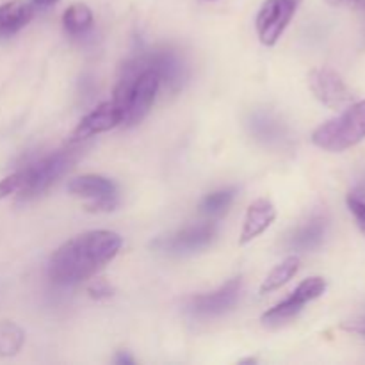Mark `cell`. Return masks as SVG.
<instances>
[{
  "instance_id": "cell-1",
  "label": "cell",
  "mask_w": 365,
  "mask_h": 365,
  "mask_svg": "<svg viewBox=\"0 0 365 365\" xmlns=\"http://www.w3.org/2000/svg\"><path fill=\"white\" fill-rule=\"evenodd\" d=\"M123 239L110 230H91L64 242L48 260L53 284L73 285L98 273L120 253Z\"/></svg>"
},
{
  "instance_id": "cell-2",
  "label": "cell",
  "mask_w": 365,
  "mask_h": 365,
  "mask_svg": "<svg viewBox=\"0 0 365 365\" xmlns=\"http://www.w3.org/2000/svg\"><path fill=\"white\" fill-rule=\"evenodd\" d=\"M365 139V100L353 103L334 120L317 127L312 134V143L327 152H344Z\"/></svg>"
},
{
  "instance_id": "cell-3",
  "label": "cell",
  "mask_w": 365,
  "mask_h": 365,
  "mask_svg": "<svg viewBox=\"0 0 365 365\" xmlns=\"http://www.w3.org/2000/svg\"><path fill=\"white\" fill-rule=\"evenodd\" d=\"M75 159H77L75 152L61 150V152L43 157L38 163L21 170V175H24V187L20 191L21 198H34V196L45 192L50 185L56 184L70 170Z\"/></svg>"
},
{
  "instance_id": "cell-4",
  "label": "cell",
  "mask_w": 365,
  "mask_h": 365,
  "mask_svg": "<svg viewBox=\"0 0 365 365\" xmlns=\"http://www.w3.org/2000/svg\"><path fill=\"white\" fill-rule=\"evenodd\" d=\"M327 291V280L321 277H312L303 280L298 287L294 289L289 298H285L284 302H280L278 305L271 307L267 312L262 314V323L266 327H282V324L289 323L291 319H294L299 312L303 310V307L307 303L314 302V299L321 298Z\"/></svg>"
},
{
  "instance_id": "cell-5",
  "label": "cell",
  "mask_w": 365,
  "mask_h": 365,
  "mask_svg": "<svg viewBox=\"0 0 365 365\" xmlns=\"http://www.w3.org/2000/svg\"><path fill=\"white\" fill-rule=\"evenodd\" d=\"M68 192L89 200V212H110L118 207V189L113 180L102 175H81L68 182Z\"/></svg>"
},
{
  "instance_id": "cell-6",
  "label": "cell",
  "mask_w": 365,
  "mask_h": 365,
  "mask_svg": "<svg viewBox=\"0 0 365 365\" xmlns=\"http://www.w3.org/2000/svg\"><path fill=\"white\" fill-rule=\"evenodd\" d=\"M303 0H266L257 14L255 27L262 45L274 46L294 18Z\"/></svg>"
},
{
  "instance_id": "cell-7",
  "label": "cell",
  "mask_w": 365,
  "mask_h": 365,
  "mask_svg": "<svg viewBox=\"0 0 365 365\" xmlns=\"http://www.w3.org/2000/svg\"><path fill=\"white\" fill-rule=\"evenodd\" d=\"M242 280L241 278H232L227 284L221 285L217 291L207 292V294L192 296L187 302V312L198 319H209V317L223 316L225 312L232 309L237 303L241 296Z\"/></svg>"
},
{
  "instance_id": "cell-8",
  "label": "cell",
  "mask_w": 365,
  "mask_h": 365,
  "mask_svg": "<svg viewBox=\"0 0 365 365\" xmlns=\"http://www.w3.org/2000/svg\"><path fill=\"white\" fill-rule=\"evenodd\" d=\"M310 91L330 109H342L353 102V93L341 75L331 68H317L309 75Z\"/></svg>"
},
{
  "instance_id": "cell-9",
  "label": "cell",
  "mask_w": 365,
  "mask_h": 365,
  "mask_svg": "<svg viewBox=\"0 0 365 365\" xmlns=\"http://www.w3.org/2000/svg\"><path fill=\"white\" fill-rule=\"evenodd\" d=\"M216 237L214 225H195V227L182 228L175 234L160 237L153 242V248L170 255H185L207 248Z\"/></svg>"
},
{
  "instance_id": "cell-10",
  "label": "cell",
  "mask_w": 365,
  "mask_h": 365,
  "mask_svg": "<svg viewBox=\"0 0 365 365\" xmlns=\"http://www.w3.org/2000/svg\"><path fill=\"white\" fill-rule=\"evenodd\" d=\"M120 123H123V110H121V107L114 100L100 103L95 110H91L88 116L82 118L77 128L71 132L70 145H77V143L84 141V139L91 138V135L113 130Z\"/></svg>"
},
{
  "instance_id": "cell-11",
  "label": "cell",
  "mask_w": 365,
  "mask_h": 365,
  "mask_svg": "<svg viewBox=\"0 0 365 365\" xmlns=\"http://www.w3.org/2000/svg\"><path fill=\"white\" fill-rule=\"evenodd\" d=\"M145 68H152L157 71L160 81H166L171 89H178L185 78V64L182 57L175 50H152L148 56L139 57Z\"/></svg>"
},
{
  "instance_id": "cell-12",
  "label": "cell",
  "mask_w": 365,
  "mask_h": 365,
  "mask_svg": "<svg viewBox=\"0 0 365 365\" xmlns=\"http://www.w3.org/2000/svg\"><path fill=\"white\" fill-rule=\"evenodd\" d=\"M277 220V209L267 198H259L248 207L241 232V245H248L253 239L262 235Z\"/></svg>"
},
{
  "instance_id": "cell-13",
  "label": "cell",
  "mask_w": 365,
  "mask_h": 365,
  "mask_svg": "<svg viewBox=\"0 0 365 365\" xmlns=\"http://www.w3.org/2000/svg\"><path fill=\"white\" fill-rule=\"evenodd\" d=\"M327 235V221L324 217L317 216L307 221L305 225L296 228L291 235L287 237V248L292 252H312V250L319 248Z\"/></svg>"
},
{
  "instance_id": "cell-14",
  "label": "cell",
  "mask_w": 365,
  "mask_h": 365,
  "mask_svg": "<svg viewBox=\"0 0 365 365\" xmlns=\"http://www.w3.org/2000/svg\"><path fill=\"white\" fill-rule=\"evenodd\" d=\"M34 16L31 4L24 0H9L0 6V38H11L25 27Z\"/></svg>"
},
{
  "instance_id": "cell-15",
  "label": "cell",
  "mask_w": 365,
  "mask_h": 365,
  "mask_svg": "<svg viewBox=\"0 0 365 365\" xmlns=\"http://www.w3.org/2000/svg\"><path fill=\"white\" fill-rule=\"evenodd\" d=\"M250 128L259 141L267 143V145L280 143L285 138L284 123L266 110H259V113L253 114L252 120H250Z\"/></svg>"
},
{
  "instance_id": "cell-16",
  "label": "cell",
  "mask_w": 365,
  "mask_h": 365,
  "mask_svg": "<svg viewBox=\"0 0 365 365\" xmlns=\"http://www.w3.org/2000/svg\"><path fill=\"white\" fill-rule=\"evenodd\" d=\"M298 269H299L298 257L296 255L287 257V259H285L282 264H278V266L267 274L266 280L262 282V285H260V296H266L269 294V292L280 289L282 285H285L289 280L294 278V274L298 273Z\"/></svg>"
},
{
  "instance_id": "cell-17",
  "label": "cell",
  "mask_w": 365,
  "mask_h": 365,
  "mask_svg": "<svg viewBox=\"0 0 365 365\" xmlns=\"http://www.w3.org/2000/svg\"><path fill=\"white\" fill-rule=\"evenodd\" d=\"M63 25L68 34L82 36L93 27V13L86 4H71L63 14Z\"/></svg>"
},
{
  "instance_id": "cell-18",
  "label": "cell",
  "mask_w": 365,
  "mask_h": 365,
  "mask_svg": "<svg viewBox=\"0 0 365 365\" xmlns=\"http://www.w3.org/2000/svg\"><path fill=\"white\" fill-rule=\"evenodd\" d=\"M25 342V334L11 321L0 323V356H14Z\"/></svg>"
},
{
  "instance_id": "cell-19",
  "label": "cell",
  "mask_w": 365,
  "mask_h": 365,
  "mask_svg": "<svg viewBox=\"0 0 365 365\" xmlns=\"http://www.w3.org/2000/svg\"><path fill=\"white\" fill-rule=\"evenodd\" d=\"M235 198V189L228 187V189H220L216 192H210L207 195L205 198L202 200L200 203V210L207 216H221L228 210V207L232 205Z\"/></svg>"
},
{
  "instance_id": "cell-20",
  "label": "cell",
  "mask_w": 365,
  "mask_h": 365,
  "mask_svg": "<svg viewBox=\"0 0 365 365\" xmlns=\"http://www.w3.org/2000/svg\"><path fill=\"white\" fill-rule=\"evenodd\" d=\"M24 187V175L21 171H16V173L9 175V177L2 178L0 180V200L7 198L11 195H16V192L21 191Z\"/></svg>"
},
{
  "instance_id": "cell-21",
  "label": "cell",
  "mask_w": 365,
  "mask_h": 365,
  "mask_svg": "<svg viewBox=\"0 0 365 365\" xmlns=\"http://www.w3.org/2000/svg\"><path fill=\"white\" fill-rule=\"evenodd\" d=\"M348 207H349V210H351V214H353V217H355L359 228L365 234V202L362 198H359V196L349 195L348 196Z\"/></svg>"
},
{
  "instance_id": "cell-22",
  "label": "cell",
  "mask_w": 365,
  "mask_h": 365,
  "mask_svg": "<svg viewBox=\"0 0 365 365\" xmlns=\"http://www.w3.org/2000/svg\"><path fill=\"white\" fill-rule=\"evenodd\" d=\"M88 292H89V296H91V298L103 299V298H110V296H113V287H110L107 282L98 280L88 289Z\"/></svg>"
},
{
  "instance_id": "cell-23",
  "label": "cell",
  "mask_w": 365,
  "mask_h": 365,
  "mask_svg": "<svg viewBox=\"0 0 365 365\" xmlns=\"http://www.w3.org/2000/svg\"><path fill=\"white\" fill-rule=\"evenodd\" d=\"M344 330L351 331V334L360 335V337L365 339V314H364V316L356 317V319L349 321V323H346Z\"/></svg>"
},
{
  "instance_id": "cell-24",
  "label": "cell",
  "mask_w": 365,
  "mask_h": 365,
  "mask_svg": "<svg viewBox=\"0 0 365 365\" xmlns=\"http://www.w3.org/2000/svg\"><path fill=\"white\" fill-rule=\"evenodd\" d=\"M114 362H116L118 365H132L134 364V359H132L127 351H120L116 355V359H114Z\"/></svg>"
},
{
  "instance_id": "cell-25",
  "label": "cell",
  "mask_w": 365,
  "mask_h": 365,
  "mask_svg": "<svg viewBox=\"0 0 365 365\" xmlns=\"http://www.w3.org/2000/svg\"><path fill=\"white\" fill-rule=\"evenodd\" d=\"M57 2H59V0H32V6L45 9V7L53 6V4H57Z\"/></svg>"
},
{
  "instance_id": "cell-26",
  "label": "cell",
  "mask_w": 365,
  "mask_h": 365,
  "mask_svg": "<svg viewBox=\"0 0 365 365\" xmlns=\"http://www.w3.org/2000/svg\"><path fill=\"white\" fill-rule=\"evenodd\" d=\"M257 359H246V360H241L239 364H255Z\"/></svg>"
}]
</instances>
